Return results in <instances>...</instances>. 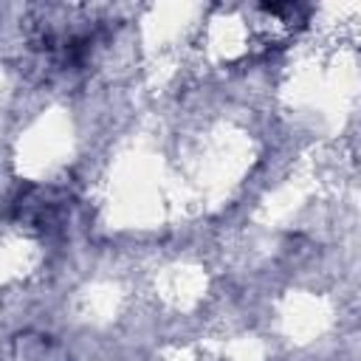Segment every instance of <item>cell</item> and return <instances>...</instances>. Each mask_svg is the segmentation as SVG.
Returning <instances> with one entry per match:
<instances>
[{"mask_svg":"<svg viewBox=\"0 0 361 361\" xmlns=\"http://www.w3.org/2000/svg\"><path fill=\"white\" fill-rule=\"evenodd\" d=\"M11 353H14V361H68L62 347L51 336H39V333L17 336Z\"/></svg>","mask_w":361,"mask_h":361,"instance_id":"3957f363","label":"cell"},{"mask_svg":"<svg viewBox=\"0 0 361 361\" xmlns=\"http://www.w3.org/2000/svg\"><path fill=\"white\" fill-rule=\"evenodd\" d=\"M71 209H73V197L68 189L28 183L11 197L8 217L20 228H28V231L59 234L71 220Z\"/></svg>","mask_w":361,"mask_h":361,"instance_id":"7a4b0ae2","label":"cell"},{"mask_svg":"<svg viewBox=\"0 0 361 361\" xmlns=\"http://www.w3.org/2000/svg\"><path fill=\"white\" fill-rule=\"evenodd\" d=\"M102 37V20L82 17V8L39 6L31 11L28 20V45L56 76H71L90 68L93 51L99 48Z\"/></svg>","mask_w":361,"mask_h":361,"instance_id":"6da1fadb","label":"cell"}]
</instances>
